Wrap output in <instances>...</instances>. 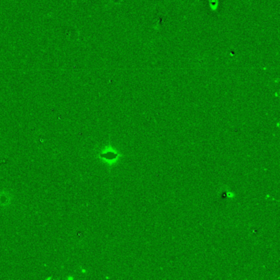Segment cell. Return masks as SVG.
I'll return each mask as SVG.
<instances>
[{"label":"cell","mask_w":280,"mask_h":280,"mask_svg":"<svg viewBox=\"0 0 280 280\" xmlns=\"http://www.w3.org/2000/svg\"><path fill=\"white\" fill-rule=\"evenodd\" d=\"M118 155H119V154H117V151H115V150H113L112 149H111L110 151L108 150L106 153H103L101 156L103 157L105 160L111 161L110 163H114L115 161H117V158H118Z\"/></svg>","instance_id":"cell-1"}]
</instances>
